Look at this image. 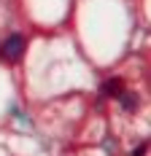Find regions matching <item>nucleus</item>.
Instances as JSON below:
<instances>
[{
	"label": "nucleus",
	"instance_id": "nucleus-1",
	"mask_svg": "<svg viewBox=\"0 0 151 156\" xmlns=\"http://www.w3.org/2000/svg\"><path fill=\"white\" fill-rule=\"evenodd\" d=\"M22 51H24V38H22V35H11V38L3 43V48H0V54L8 57V59H19Z\"/></svg>",
	"mask_w": 151,
	"mask_h": 156
},
{
	"label": "nucleus",
	"instance_id": "nucleus-2",
	"mask_svg": "<svg viewBox=\"0 0 151 156\" xmlns=\"http://www.w3.org/2000/svg\"><path fill=\"white\" fill-rule=\"evenodd\" d=\"M103 94L105 97H119L121 94V78H108L103 83Z\"/></svg>",
	"mask_w": 151,
	"mask_h": 156
},
{
	"label": "nucleus",
	"instance_id": "nucleus-4",
	"mask_svg": "<svg viewBox=\"0 0 151 156\" xmlns=\"http://www.w3.org/2000/svg\"><path fill=\"white\" fill-rule=\"evenodd\" d=\"M146 154V145H140V148H135V151H132V156H143Z\"/></svg>",
	"mask_w": 151,
	"mask_h": 156
},
{
	"label": "nucleus",
	"instance_id": "nucleus-3",
	"mask_svg": "<svg viewBox=\"0 0 151 156\" xmlns=\"http://www.w3.org/2000/svg\"><path fill=\"white\" fill-rule=\"evenodd\" d=\"M119 97H121V108L124 110H138V105H140L138 94H119Z\"/></svg>",
	"mask_w": 151,
	"mask_h": 156
}]
</instances>
